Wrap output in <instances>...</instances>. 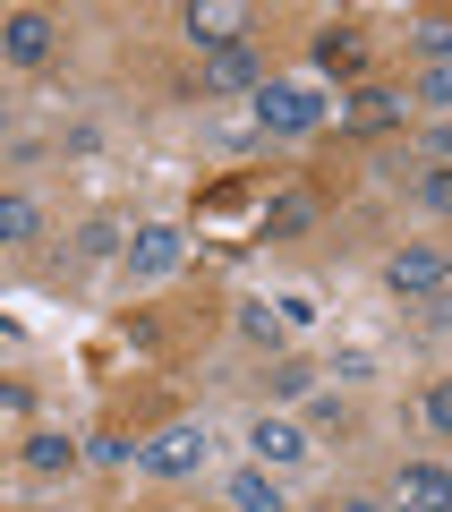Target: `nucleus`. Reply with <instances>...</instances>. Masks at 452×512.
Returning <instances> with one entry per match:
<instances>
[{"instance_id":"1","label":"nucleus","mask_w":452,"mask_h":512,"mask_svg":"<svg viewBox=\"0 0 452 512\" xmlns=\"http://www.w3.org/2000/svg\"><path fill=\"white\" fill-rule=\"evenodd\" d=\"M256 128L265 137H308V128H325V94H308V86H256Z\"/></svg>"},{"instance_id":"2","label":"nucleus","mask_w":452,"mask_h":512,"mask_svg":"<svg viewBox=\"0 0 452 512\" xmlns=\"http://www.w3.org/2000/svg\"><path fill=\"white\" fill-rule=\"evenodd\" d=\"M137 470L145 478H197L205 470V427H163V436H145V453H137Z\"/></svg>"},{"instance_id":"3","label":"nucleus","mask_w":452,"mask_h":512,"mask_svg":"<svg viewBox=\"0 0 452 512\" xmlns=\"http://www.w3.org/2000/svg\"><path fill=\"white\" fill-rule=\"evenodd\" d=\"M180 26H188L197 52H231V43H248V9H239V0H188Z\"/></svg>"},{"instance_id":"4","label":"nucleus","mask_w":452,"mask_h":512,"mask_svg":"<svg viewBox=\"0 0 452 512\" xmlns=\"http://www.w3.org/2000/svg\"><path fill=\"white\" fill-rule=\"evenodd\" d=\"M384 282H393L401 299H452V274L435 248H393L384 256Z\"/></svg>"},{"instance_id":"5","label":"nucleus","mask_w":452,"mask_h":512,"mask_svg":"<svg viewBox=\"0 0 452 512\" xmlns=\"http://www.w3.org/2000/svg\"><path fill=\"white\" fill-rule=\"evenodd\" d=\"M393 512H452V470H444V461H401Z\"/></svg>"},{"instance_id":"6","label":"nucleus","mask_w":452,"mask_h":512,"mask_svg":"<svg viewBox=\"0 0 452 512\" xmlns=\"http://www.w3.org/2000/svg\"><path fill=\"white\" fill-rule=\"evenodd\" d=\"M180 256H188V239L171 231V222H145V231L128 239V274H137V282H163Z\"/></svg>"},{"instance_id":"7","label":"nucleus","mask_w":452,"mask_h":512,"mask_svg":"<svg viewBox=\"0 0 452 512\" xmlns=\"http://www.w3.org/2000/svg\"><path fill=\"white\" fill-rule=\"evenodd\" d=\"M256 86H265V60H256V43L205 52V94H256Z\"/></svg>"},{"instance_id":"8","label":"nucleus","mask_w":452,"mask_h":512,"mask_svg":"<svg viewBox=\"0 0 452 512\" xmlns=\"http://www.w3.org/2000/svg\"><path fill=\"white\" fill-rule=\"evenodd\" d=\"M0 35H9V60H18V69H43V60L60 52V26L43 18V9H18V18L0 26Z\"/></svg>"},{"instance_id":"9","label":"nucleus","mask_w":452,"mask_h":512,"mask_svg":"<svg viewBox=\"0 0 452 512\" xmlns=\"http://www.w3.org/2000/svg\"><path fill=\"white\" fill-rule=\"evenodd\" d=\"M401 120H410V94H384V86L342 103V128H401Z\"/></svg>"},{"instance_id":"10","label":"nucleus","mask_w":452,"mask_h":512,"mask_svg":"<svg viewBox=\"0 0 452 512\" xmlns=\"http://www.w3.org/2000/svg\"><path fill=\"white\" fill-rule=\"evenodd\" d=\"M290 325H299V316H290V299H248V308H239V333H248L256 350H282Z\"/></svg>"},{"instance_id":"11","label":"nucleus","mask_w":452,"mask_h":512,"mask_svg":"<svg viewBox=\"0 0 452 512\" xmlns=\"http://www.w3.org/2000/svg\"><path fill=\"white\" fill-rule=\"evenodd\" d=\"M248 444H256V461H265V470H290V461L308 453V436H299L290 419H256V427H248Z\"/></svg>"},{"instance_id":"12","label":"nucleus","mask_w":452,"mask_h":512,"mask_svg":"<svg viewBox=\"0 0 452 512\" xmlns=\"http://www.w3.org/2000/svg\"><path fill=\"white\" fill-rule=\"evenodd\" d=\"M222 495H231V512H290L265 461H256V470H231V487H222Z\"/></svg>"},{"instance_id":"13","label":"nucleus","mask_w":452,"mask_h":512,"mask_svg":"<svg viewBox=\"0 0 452 512\" xmlns=\"http://www.w3.org/2000/svg\"><path fill=\"white\" fill-rule=\"evenodd\" d=\"M308 52H316V69H342V77H350V69L367 60V35H359V26H325Z\"/></svg>"},{"instance_id":"14","label":"nucleus","mask_w":452,"mask_h":512,"mask_svg":"<svg viewBox=\"0 0 452 512\" xmlns=\"http://www.w3.org/2000/svg\"><path fill=\"white\" fill-rule=\"evenodd\" d=\"M69 461H77V444H69V436H52V427H43V436H26V470L52 478V470H69Z\"/></svg>"},{"instance_id":"15","label":"nucleus","mask_w":452,"mask_h":512,"mask_svg":"<svg viewBox=\"0 0 452 512\" xmlns=\"http://www.w3.org/2000/svg\"><path fill=\"white\" fill-rule=\"evenodd\" d=\"M308 384H316V367H308V359H273V367H265V393H282V402H299Z\"/></svg>"},{"instance_id":"16","label":"nucleus","mask_w":452,"mask_h":512,"mask_svg":"<svg viewBox=\"0 0 452 512\" xmlns=\"http://www.w3.org/2000/svg\"><path fill=\"white\" fill-rule=\"evenodd\" d=\"M410 52H427L435 69H444V60H452V18H418L410 26Z\"/></svg>"},{"instance_id":"17","label":"nucleus","mask_w":452,"mask_h":512,"mask_svg":"<svg viewBox=\"0 0 452 512\" xmlns=\"http://www.w3.org/2000/svg\"><path fill=\"white\" fill-rule=\"evenodd\" d=\"M35 197H0V239H35Z\"/></svg>"},{"instance_id":"18","label":"nucleus","mask_w":452,"mask_h":512,"mask_svg":"<svg viewBox=\"0 0 452 512\" xmlns=\"http://www.w3.org/2000/svg\"><path fill=\"white\" fill-rule=\"evenodd\" d=\"M410 103H427V111H452V60L418 77V86H410Z\"/></svg>"},{"instance_id":"19","label":"nucleus","mask_w":452,"mask_h":512,"mask_svg":"<svg viewBox=\"0 0 452 512\" xmlns=\"http://www.w3.org/2000/svg\"><path fill=\"white\" fill-rule=\"evenodd\" d=\"M427 427H435V436H452V376L427 384Z\"/></svg>"},{"instance_id":"20","label":"nucleus","mask_w":452,"mask_h":512,"mask_svg":"<svg viewBox=\"0 0 452 512\" xmlns=\"http://www.w3.org/2000/svg\"><path fill=\"white\" fill-rule=\"evenodd\" d=\"M418 205H427V214H444V222H452V171H427V180H418Z\"/></svg>"},{"instance_id":"21","label":"nucleus","mask_w":452,"mask_h":512,"mask_svg":"<svg viewBox=\"0 0 452 512\" xmlns=\"http://www.w3.org/2000/svg\"><path fill=\"white\" fill-rule=\"evenodd\" d=\"M86 453H94V461H137V453H145V444H128V436H120V427H103V436H94V444H86Z\"/></svg>"},{"instance_id":"22","label":"nucleus","mask_w":452,"mask_h":512,"mask_svg":"<svg viewBox=\"0 0 452 512\" xmlns=\"http://www.w3.org/2000/svg\"><path fill=\"white\" fill-rule=\"evenodd\" d=\"M265 231H308V197H282V205L265 214Z\"/></svg>"},{"instance_id":"23","label":"nucleus","mask_w":452,"mask_h":512,"mask_svg":"<svg viewBox=\"0 0 452 512\" xmlns=\"http://www.w3.org/2000/svg\"><path fill=\"white\" fill-rule=\"evenodd\" d=\"M120 248V231H111V222H86V231H77V256H111Z\"/></svg>"},{"instance_id":"24","label":"nucleus","mask_w":452,"mask_h":512,"mask_svg":"<svg viewBox=\"0 0 452 512\" xmlns=\"http://www.w3.org/2000/svg\"><path fill=\"white\" fill-rule=\"evenodd\" d=\"M435 154H444V163H452V120H444V128H435Z\"/></svg>"},{"instance_id":"25","label":"nucleus","mask_w":452,"mask_h":512,"mask_svg":"<svg viewBox=\"0 0 452 512\" xmlns=\"http://www.w3.org/2000/svg\"><path fill=\"white\" fill-rule=\"evenodd\" d=\"M342 512H384V504H342Z\"/></svg>"},{"instance_id":"26","label":"nucleus","mask_w":452,"mask_h":512,"mask_svg":"<svg viewBox=\"0 0 452 512\" xmlns=\"http://www.w3.org/2000/svg\"><path fill=\"white\" fill-rule=\"evenodd\" d=\"M444 274H452V256H444Z\"/></svg>"}]
</instances>
